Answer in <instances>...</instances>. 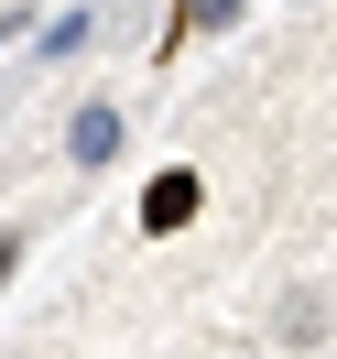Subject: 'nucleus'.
<instances>
[{"mask_svg":"<svg viewBox=\"0 0 337 359\" xmlns=\"http://www.w3.org/2000/svg\"><path fill=\"white\" fill-rule=\"evenodd\" d=\"M196 207H207V175H196V163H163V175L142 185V240H174V229H196Z\"/></svg>","mask_w":337,"mask_h":359,"instance_id":"nucleus-1","label":"nucleus"},{"mask_svg":"<svg viewBox=\"0 0 337 359\" xmlns=\"http://www.w3.org/2000/svg\"><path fill=\"white\" fill-rule=\"evenodd\" d=\"M120 142H131V109H120V98H88V109L66 120V163H76V175L120 163Z\"/></svg>","mask_w":337,"mask_h":359,"instance_id":"nucleus-2","label":"nucleus"},{"mask_svg":"<svg viewBox=\"0 0 337 359\" xmlns=\"http://www.w3.org/2000/svg\"><path fill=\"white\" fill-rule=\"evenodd\" d=\"M272 327H283V348H326V294H283V316H272Z\"/></svg>","mask_w":337,"mask_h":359,"instance_id":"nucleus-3","label":"nucleus"},{"mask_svg":"<svg viewBox=\"0 0 337 359\" xmlns=\"http://www.w3.org/2000/svg\"><path fill=\"white\" fill-rule=\"evenodd\" d=\"M240 22V0H174V22H163V55L185 44V33H228Z\"/></svg>","mask_w":337,"mask_h":359,"instance_id":"nucleus-4","label":"nucleus"},{"mask_svg":"<svg viewBox=\"0 0 337 359\" xmlns=\"http://www.w3.org/2000/svg\"><path fill=\"white\" fill-rule=\"evenodd\" d=\"M88 22H98V11H55V22L33 33V66H55V55H76V44H88Z\"/></svg>","mask_w":337,"mask_h":359,"instance_id":"nucleus-5","label":"nucleus"}]
</instances>
